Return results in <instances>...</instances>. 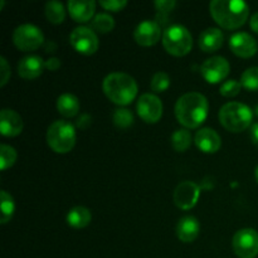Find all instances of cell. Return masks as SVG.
I'll return each instance as SVG.
<instances>
[{"mask_svg":"<svg viewBox=\"0 0 258 258\" xmlns=\"http://www.w3.org/2000/svg\"><path fill=\"white\" fill-rule=\"evenodd\" d=\"M0 70H2V81H0V86H5L10 78V67L8 64L7 59L4 57L0 58Z\"/></svg>","mask_w":258,"mask_h":258,"instance_id":"cell-34","label":"cell"},{"mask_svg":"<svg viewBox=\"0 0 258 258\" xmlns=\"http://www.w3.org/2000/svg\"><path fill=\"white\" fill-rule=\"evenodd\" d=\"M238 258H256L258 254V232L253 228L239 229L232 241Z\"/></svg>","mask_w":258,"mask_h":258,"instance_id":"cell-8","label":"cell"},{"mask_svg":"<svg viewBox=\"0 0 258 258\" xmlns=\"http://www.w3.org/2000/svg\"><path fill=\"white\" fill-rule=\"evenodd\" d=\"M151 90L156 93L165 92L170 86V77L165 72H156L151 78Z\"/></svg>","mask_w":258,"mask_h":258,"instance_id":"cell-30","label":"cell"},{"mask_svg":"<svg viewBox=\"0 0 258 258\" xmlns=\"http://www.w3.org/2000/svg\"><path fill=\"white\" fill-rule=\"evenodd\" d=\"M57 110L63 117H75L80 112V101L75 95L63 93L57 100Z\"/></svg>","mask_w":258,"mask_h":258,"instance_id":"cell-22","label":"cell"},{"mask_svg":"<svg viewBox=\"0 0 258 258\" xmlns=\"http://www.w3.org/2000/svg\"><path fill=\"white\" fill-rule=\"evenodd\" d=\"M100 5L108 12L117 13L127 5V2L126 0H102L100 2Z\"/></svg>","mask_w":258,"mask_h":258,"instance_id":"cell-32","label":"cell"},{"mask_svg":"<svg viewBox=\"0 0 258 258\" xmlns=\"http://www.w3.org/2000/svg\"><path fill=\"white\" fill-rule=\"evenodd\" d=\"M13 42L18 49L23 52L35 50L44 42L42 30L33 24H22L15 28L13 33Z\"/></svg>","mask_w":258,"mask_h":258,"instance_id":"cell-7","label":"cell"},{"mask_svg":"<svg viewBox=\"0 0 258 258\" xmlns=\"http://www.w3.org/2000/svg\"><path fill=\"white\" fill-rule=\"evenodd\" d=\"M136 111L145 122L155 123L163 116V102L158 96L153 93H145L139 98Z\"/></svg>","mask_w":258,"mask_h":258,"instance_id":"cell-10","label":"cell"},{"mask_svg":"<svg viewBox=\"0 0 258 258\" xmlns=\"http://www.w3.org/2000/svg\"><path fill=\"white\" fill-rule=\"evenodd\" d=\"M219 122L231 133H242L251 126L253 112L241 102H228L219 110Z\"/></svg>","mask_w":258,"mask_h":258,"instance_id":"cell-4","label":"cell"},{"mask_svg":"<svg viewBox=\"0 0 258 258\" xmlns=\"http://www.w3.org/2000/svg\"><path fill=\"white\" fill-rule=\"evenodd\" d=\"M71 17L78 23H86L92 19L96 10V3L93 0H70L67 3Z\"/></svg>","mask_w":258,"mask_h":258,"instance_id":"cell-19","label":"cell"},{"mask_svg":"<svg viewBox=\"0 0 258 258\" xmlns=\"http://www.w3.org/2000/svg\"><path fill=\"white\" fill-rule=\"evenodd\" d=\"M24 123L23 118L17 111L4 108L0 112V133L5 138H15L22 134Z\"/></svg>","mask_w":258,"mask_h":258,"instance_id":"cell-15","label":"cell"},{"mask_svg":"<svg viewBox=\"0 0 258 258\" xmlns=\"http://www.w3.org/2000/svg\"><path fill=\"white\" fill-rule=\"evenodd\" d=\"M45 68V62L39 55H27L18 64V75L24 80H34L39 77Z\"/></svg>","mask_w":258,"mask_h":258,"instance_id":"cell-17","label":"cell"},{"mask_svg":"<svg viewBox=\"0 0 258 258\" xmlns=\"http://www.w3.org/2000/svg\"><path fill=\"white\" fill-rule=\"evenodd\" d=\"M112 120L118 128H127L134 123V115L127 108H117L113 112Z\"/></svg>","mask_w":258,"mask_h":258,"instance_id":"cell-28","label":"cell"},{"mask_svg":"<svg viewBox=\"0 0 258 258\" xmlns=\"http://www.w3.org/2000/svg\"><path fill=\"white\" fill-rule=\"evenodd\" d=\"M223 33L218 28H207L199 35V48L206 53H212L218 50L223 44Z\"/></svg>","mask_w":258,"mask_h":258,"instance_id":"cell-20","label":"cell"},{"mask_svg":"<svg viewBox=\"0 0 258 258\" xmlns=\"http://www.w3.org/2000/svg\"><path fill=\"white\" fill-rule=\"evenodd\" d=\"M160 25L153 20L141 22L134 32V38H135L136 43L143 47H151V45L156 44L160 40Z\"/></svg>","mask_w":258,"mask_h":258,"instance_id":"cell-14","label":"cell"},{"mask_svg":"<svg viewBox=\"0 0 258 258\" xmlns=\"http://www.w3.org/2000/svg\"><path fill=\"white\" fill-rule=\"evenodd\" d=\"M191 144V134L189 133L188 128H179L171 136V145L174 150L178 153H184L189 149Z\"/></svg>","mask_w":258,"mask_h":258,"instance_id":"cell-24","label":"cell"},{"mask_svg":"<svg viewBox=\"0 0 258 258\" xmlns=\"http://www.w3.org/2000/svg\"><path fill=\"white\" fill-rule=\"evenodd\" d=\"M17 156L18 154L13 146L3 144L0 146V169L7 170V169L12 168L15 161H17Z\"/></svg>","mask_w":258,"mask_h":258,"instance_id":"cell-27","label":"cell"},{"mask_svg":"<svg viewBox=\"0 0 258 258\" xmlns=\"http://www.w3.org/2000/svg\"><path fill=\"white\" fill-rule=\"evenodd\" d=\"M251 139H252V143H253L256 146H258V122L252 125Z\"/></svg>","mask_w":258,"mask_h":258,"instance_id":"cell-37","label":"cell"},{"mask_svg":"<svg viewBox=\"0 0 258 258\" xmlns=\"http://www.w3.org/2000/svg\"><path fill=\"white\" fill-rule=\"evenodd\" d=\"M242 87L248 91H258V67H251L241 76Z\"/></svg>","mask_w":258,"mask_h":258,"instance_id":"cell-29","label":"cell"},{"mask_svg":"<svg viewBox=\"0 0 258 258\" xmlns=\"http://www.w3.org/2000/svg\"><path fill=\"white\" fill-rule=\"evenodd\" d=\"M71 45L75 48L76 52L85 55H91L97 52L98 38L93 29L88 27H77L70 35Z\"/></svg>","mask_w":258,"mask_h":258,"instance_id":"cell-9","label":"cell"},{"mask_svg":"<svg viewBox=\"0 0 258 258\" xmlns=\"http://www.w3.org/2000/svg\"><path fill=\"white\" fill-rule=\"evenodd\" d=\"M201 231L198 219L193 216H185L179 219L176 226V236L184 243H191L197 239Z\"/></svg>","mask_w":258,"mask_h":258,"instance_id":"cell-18","label":"cell"},{"mask_svg":"<svg viewBox=\"0 0 258 258\" xmlns=\"http://www.w3.org/2000/svg\"><path fill=\"white\" fill-rule=\"evenodd\" d=\"M254 174H256V180H257V183H258V166L256 168V173H254Z\"/></svg>","mask_w":258,"mask_h":258,"instance_id":"cell-39","label":"cell"},{"mask_svg":"<svg viewBox=\"0 0 258 258\" xmlns=\"http://www.w3.org/2000/svg\"><path fill=\"white\" fill-rule=\"evenodd\" d=\"M176 3L174 0H156L155 8L159 13L161 14H166V13L171 12L175 8Z\"/></svg>","mask_w":258,"mask_h":258,"instance_id":"cell-33","label":"cell"},{"mask_svg":"<svg viewBox=\"0 0 258 258\" xmlns=\"http://www.w3.org/2000/svg\"><path fill=\"white\" fill-rule=\"evenodd\" d=\"M212 18L224 29H238L249 15L248 5L241 0H213L209 4Z\"/></svg>","mask_w":258,"mask_h":258,"instance_id":"cell-2","label":"cell"},{"mask_svg":"<svg viewBox=\"0 0 258 258\" xmlns=\"http://www.w3.org/2000/svg\"><path fill=\"white\" fill-rule=\"evenodd\" d=\"M254 111H256V115L258 116V105H257V107H256V110H254Z\"/></svg>","mask_w":258,"mask_h":258,"instance_id":"cell-40","label":"cell"},{"mask_svg":"<svg viewBox=\"0 0 258 258\" xmlns=\"http://www.w3.org/2000/svg\"><path fill=\"white\" fill-rule=\"evenodd\" d=\"M163 45L166 52L175 57H184L193 47L190 32L183 25H171L163 33Z\"/></svg>","mask_w":258,"mask_h":258,"instance_id":"cell-6","label":"cell"},{"mask_svg":"<svg viewBox=\"0 0 258 258\" xmlns=\"http://www.w3.org/2000/svg\"><path fill=\"white\" fill-rule=\"evenodd\" d=\"M229 70H231V67H229L228 60L224 57L216 55V57L207 59L202 64L201 72L207 82L216 85V83L223 81L229 75Z\"/></svg>","mask_w":258,"mask_h":258,"instance_id":"cell-12","label":"cell"},{"mask_svg":"<svg viewBox=\"0 0 258 258\" xmlns=\"http://www.w3.org/2000/svg\"><path fill=\"white\" fill-rule=\"evenodd\" d=\"M106 97L118 106H127L138 95V83L130 75L121 72L110 73L102 83Z\"/></svg>","mask_w":258,"mask_h":258,"instance_id":"cell-3","label":"cell"},{"mask_svg":"<svg viewBox=\"0 0 258 258\" xmlns=\"http://www.w3.org/2000/svg\"><path fill=\"white\" fill-rule=\"evenodd\" d=\"M0 196H2V219H0V223L7 224L13 218V214L15 212V203L13 197L8 191L2 190Z\"/></svg>","mask_w":258,"mask_h":258,"instance_id":"cell-26","label":"cell"},{"mask_svg":"<svg viewBox=\"0 0 258 258\" xmlns=\"http://www.w3.org/2000/svg\"><path fill=\"white\" fill-rule=\"evenodd\" d=\"M76 128L71 122L57 120L48 127L47 144L54 153L67 154L76 145Z\"/></svg>","mask_w":258,"mask_h":258,"instance_id":"cell-5","label":"cell"},{"mask_svg":"<svg viewBox=\"0 0 258 258\" xmlns=\"http://www.w3.org/2000/svg\"><path fill=\"white\" fill-rule=\"evenodd\" d=\"M249 27L254 33H258V12L252 15L251 20H249Z\"/></svg>","mask_w":258,"mask_h":258,"instance_id":"cell-38","label":"cell"},{"mask_svg":"<svg viewBox=\"0 0 258 258\" xmlns=\"http://www.w3.org/2000/svg\"><path fill=\"white\" fill-rule=\"evenodd\" d=\"M45 17L52 24H60L66 18V9L62 3L59 2H48L45 4Z\"/></svg>","mask_w":258,"mask_h":258,"instance_id":"cell-23","label":"cell"},{"mask_svg":"<svg viewBox=\"0 0 258 258\" xmlns=\"http://www.w3.org/2000/svg\"><path fill=\"white\" fill-rule=\"evenodd\" d=\"M201 196V188L194 181L185 180L181 181L174 190V203L179 209L189 211L194 208Z\"/></svg>","mask_w":258,"mask_h":258,"instance_id":"cell-11","label":"cell"},{"mask_svg":"<svg viewBox=\"0 0 258 258\" xmlns=\"http://www.w3.org/2000/svg\"><path fill=\"white\" fill-rule=\"evenodd\" d=\"M59 67H60V60L58 59V58L53 57V58H49L48 60H45V68H47L48 71H57Z\"/></svg>","mask_w":258,"mask_h":258,"instance_id":"cell-36","label":"cell"},{"mask_svg":"<svg viewBox=\"0 0 258 258\" xmlns=\"http://www.w3.org/2000/svg\"><path fill=\"white\" fill-rule=\"evenodd\" d=\"M197 148L206 154H214L221 149L222 140L216 130L209 127L201 128L194 138Z\"/></svg>","mask_w":258,"mask_h":258,"instance_id":"cell-16","label":"cell"},{"mask_svg":"<svg viewBox=\"0 0 258 258\" xmlns=\"http://www.w3.org/2000/svg\"><path fill=\"white\" fill-rule=\"evenodd\" d=\"M242 88V83L237 80H229L226 81L223 85L221 86V95L224 97H234L239 93Z\"/></svg>","mask_w":258,"mask_h":258,"instance_id":"cell-31","label":"cell"},{"mask_svg":"<svg viewBox=\"0 0 258 258\" xmlns=\"http://www.w3.org/2000/svg\"><path fill=\"white\" fill-rule=\"evenodd\" d=\"M92 28L93 30H97L98 33H110L111 30H113L115 28V20L111 17L110 14H106V13H101L97 14L92 19Z\"/></svg>","mask_w":258,"mask_h":258,"instance_id":"cell-25","label":"cell"},{"mask_svg":"<svg viewBox=\"0 0 258 258\" xmlns=\"http://www.w3.org/2000/svg\"><path fill=\"white\" fill-rule=\"evenodd\" d=\"M208 100L199 92H188L178 98L175 116L185 128H197L208 116Z\"/></svg>","mask_w":258,"mask_h":258,"instance_id":"cell-1","label":"cell"},{"mask_svg":"<svg viewBox=\"0 0 258 258\" xmlns=\"http://www.w3.org/2000/svg\"><path fill=\"white\" fill-rule=\"evenodd\" d=\"M91 123H92V117L90 115H87V113L81 116L77 121V126L80 128H87Z\"/></svg>","mask_w":258,"mask_h":258,"instance_id":"cell-35","label":"cell"},{"mask_svg":"<svg viewBox=\"0 0 258 258\" xmlns=\"http://www.w3.org/2000/svg\"><path fill=\"white\" fill-rule=\"evenodd\" d=\"M66 221H67L68 226H71L72 228L81 229L85 228L91 223L92 214H91L90 209L86 208V207H75V208L68 212Z\"/></svg>","mask_w":258,"mask_h":258,"instance_id":"cell-21","label":"cell"},{"mask_svg":"<svg viewBox=\"0 0 258 258\" xmlns=\"http://www.w3.org/2000/svg\"><path fill=\"white\" fill-rule=\"evenodd\" d=\"M229 48L238 57L251 58L257 53L258 44L257 40L251 34L239 32L229 38Z\"/></svg>","mask_w":258,"mask_h":258,"instance_id":"cell-13","label":"cell"}]
</instances>
